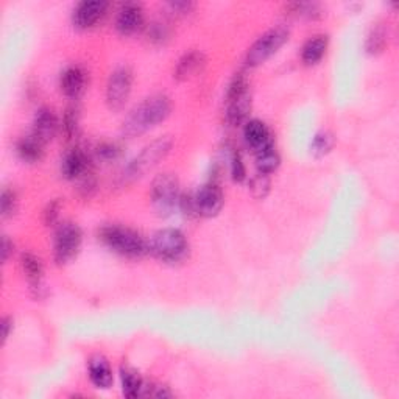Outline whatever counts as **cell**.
<instances>
[{
	"label": "cell",
	"instance_id": "cell-12",
	"mask_svg": "<svg viewBox=\"0 0 399 399\" xmlns=\"http://www.w3.org/2000/svg\"><path fill=\"white\" fill-rule=\"evenodd\" d=\"M144 24L142 8L136 4H128L117 14L116 28L123 36L135 35Z\"/></svg>",
	"mask_w": 399,
	"mask_h": 399
},
{
	"label": "cell",
	"instance_id": "cell-19",
	"mask_svg": "<svg viewBox=\"0 0 399 399\" xmlns=\"http://www.w3.org/2000/svg\"><path fill=\"white\" fill-rule=\"evenodd\" d=\"M44 145H46V144L41 142L38 137L30 135L27 137H22L19 140L16 150H18V154H19V158L22 161L30 162V164H33V162H38V161L42 159Z\"/></svg>",
	"mask_w": 399,
	"mask_h": 399
},
{
	"label": "cell",
	"instance_id": "cell-17",
	"mask_svg": "<svg viewBox=\"0 0 399 399\" xmlns=\"http://www.w3.org/2000/svg\"><path fill=\"white\" fill-rule=\"evenodd\" d=\"M86 85V73L80 66H72L61 75V91L70 99H77Z\"/></svg>",
	"mask_w": 399,
	"mask_h": 399
},
{
	"label": "cell",
	"instance_id": "cell-10",
	"mask_svg": "<svg viewBox=\"0 0 399 399\" xmlns=\"http://www.w3.org/2000/svg\"><path fill=\"white\" fill-rule=\"evenodd\" d=\"M194 202V212L202 217H214L220 212L223 206V192L214 183H208L197 190L192 197Z\"/></svg>",
	"mask_w": 399,
	"mask_h": 399
},
{
	"label": "cell",
	"instance_id": "cell-23",
	"mask_svg": "<svg viewBox=\"0 0 399 399\" xmlns=\"http://www.w3.org/2000/svg\"><path fill=\"white\" fill-rule=\"evenodd\" d=\"M121 379H122V391L127 398H137L142 395L144 382L140 379V376L133 372L130 368H122L121 369Z\"/></svg>",
	"mask_w": 399,
	"mask_h": 399
},
{
	"label": "cell",
	"instance_id": "cell-16",
	"mask_svg": "<svg viewBox=\"0 0 399 399\" xmlns=\"http://www.w3.org/2000/svg\"><path fill=\"white\" fill-rule=\"evenodd\" d=\"M90 379L97 388L108 390L113 386V369L103 356H94L90 360Z\"/></svg>",
	"mask_w": 399,
	"mask_h": 399
},
{
	"label": "cell",
	"instance_id": "cell-4",
	"mask_svg": "<svg viewBox=\"0 0 399 399\" xmlns=\"http://www.w3.org/2000/svg\"><path fill=\"white\" fill-rule=\"evenodd\" d=\"M172 145L173 140L170 136L153 140V142L147 145L145 149L130 162V166L123 170V181H135L140 178V176H144L149 170H152L154 166H158L159 162L167 156L170 150H172Z\"/></svg>",
	"mask_w": 399,
	"mask_h": 399
},
{
	"label": "cell",
	"instance_id": "cell-24",
	"mask_svg": "<svg viewBox=\"0 0 399 399\" xmlns=\"http://www.w3.org/2000/svg\"><path fill=\"white\" fill-rule=\"evenodd\" d=\"M387 41H388V32L387 28L383 27L382 24H376L372 32L368 33V38H367V51L372 55H378L381 51L386 49L387 46Z\"/></svg>",
	"mask_w": 399,
	"mask_h": 399
},
{
	"label": "cell",
	"instance_id": "cell-2",
	"mask_svg": "<svg viewBox=\"0 0 399 399\" xmlns=\"http://www.w3.org/2000/svg\"><path fill=\"white\" fill-rule=\"evenodd\" d=\"M100 235L109 250L125 257H140L149 251V243L142 239V235L130 228L117 225L105 226Z\"/></svg>",
	"mask_w": 399,
	"mask_h": 399
},
{
	"label": "cell",
	"instance_id": "cell-21",
	"mask_svg": "<svg viewBox=\"0 0 399 399\" xmlns=\"http://www.w3.org/2000/svg\"><path fill=\"white\" fill-rule=\"evenodd\" d=\"M328 49V38L326 36H315V38L309 39L301 51V58L306 64H317L323 55L326 54Z\"/></svg>",
	"mask_w": 399,
	"mask_h": 399
},
{
	"label": "cell",
	"instance_id": "cell-6",
	"mask_svg": "<svg viewBox=\"0 0 399 399\" xmlns=\"http://www.w3.org/2000/svg\"><path fill=\"white\" fill-rule=\"evenodd\" d=\"M226 121L231 125H240L247 121L251 109V94L248 81L243 73L235 75L226 92Z\"/></svg>",
	"mask_w": 399,
	"mask_h": 399
},
{
	"label": "cell",
	"instance_id": "cell-18",
	"mask_svg": "<svg viewBox=\"0 0 399 399\" xmlns=\"http://www.w3.org/2000/svg\"><path fill=\"white\" fill-rule=\"evenodd\" d=\"M61 172L64 175V178H68V180H77L80 178V176L87 173L86 154L78 149L66 153V156L63 158V162H61Z\"/></svg>",
	"mask_w": 399,
	"mask_h": 399
},
{
	"label": "cell",
	"instance_id": "cell-14",
	"mask_svg": "<svg viewBox=\"0 0 399 399\" xmlns=\"http://www.w3.org/2000/svg\"><path fill=\"white\" fill-rule=\"evenodd\" d=\"M204 66H206V56L202 54V51L192 50L189 54L183 55L178 64H176L175 78L180 81H186L192 77L198 75V73L204 69Z\"/></svg>",
	"mask_w": 399,
	"mask_h": 399
},
{
	"label": "cell",
	"instance_id": "cell-33",
	"mask_svg": "<svg viewBox=\"0 0 399 399\" xmlns=\"http://www.w3.org/2000/svg\"><path fill=\"white\" fill-rule=\"evenodd\" d=\"M60 209H61V204H60V202H58V200L49 203L47 208L44 209V214H42L44 223H46L47 226L55 225L56 220H58V216H60Z\"/></svg>",
	"mask_w": 399,
	"mask_h": 399
},
{
	"label": "cell",
	"instance_id": "cell-31",
	"mask_svg": "<svg viewBox=\"0 0 399 399\" xmlns=\"http://www.w3.org/2000/svg\"><path fill=\"white\" fill-rule=\"evenodd\" d=\"M293 13L305 18H317L320 14V6L317 4H293L290 5Z\"/></svg>",
	"mask_w": 399,
	"mask_h": 399
},
{
	"label": "cell",
	"instance_id": "cell-8",
	"mask_svg": "<svg viewBox=\"0 0 399 399\" xmlns=\"http://www.w3.org/2000/svg\"><path fill=\"white\" fill-rule=\"evenodd\" d=\"M81 242H83V233L80 226L72 221H64L56 228L55 233V261L58 264H68L72 261L80 251Z\"/></svg>",
	"mask_w": 399,
	"mask_h": 399
},
{
	"label": "cell",
	"instance_id": "cell-27",
	"mask_svg": "<svg viewBox=\"0 0 399 399\" xmlns=\"http://www.w3.org/2000/svg\"><path fill=\"white\" fill-rule=\"evenodd\" d=\"M0 208H2V216L6 217H13V214L16 212L18 209V197L16 192L5 188L2 190V197H0Z\"/></svg>",
	"mask_w": 399,
	"mask_h": 399
},
{
	"label": "cell",
	"instance_id": "cell-3",
	"mask_svg": "<svg viewBox=\"0 0 399 399\" xmlns=\"http://www.w3.org/2000/svg\"><path fill=\"white\" fill-rule=\"evenodd\" d=\"M149 251L162 262H181L189 253V243L186 235L175 228L161 230L153 235L149 243Z\"/></svg>",
	"mask_w": 399,
	"mask_h": 399
},
{
	"label": "cell",
	"instance_id": "cell-15",
	"mask_svg": "<svg viewBox=\"0 0 399 399\" xmlns=\"http://www.w3.org/2000/svg\"><path fill=\"white\" fill-rule=\"evenodd\" d=\"M243 137H245V142L254 152H259L273 144V137L269 128L261 121L247 122L245 128H243Z\"/></svg>",
	"mask_w": 399,
	"mask_h": 399
},
{
	"label": "cell",
	"instance_id": "cell-25",
	"mask_svg": "<svg viewBox=\"0 0 399 399\" xmlns=\"http://www.w3.org/2000/svg\"><path fill=\"white\" fill-rule=\"evenodd\" d=\"M334 144H336V140L331 133L320 131L319 135H315L312 140V153L317 154V156H324V154L332 150Z\"/></svg>",
	"mask_w": 399,
	"mask_h": 399
},
{
	"label": "cell",
	"instance_id": "cell-26",
	"mask_svg": "<svg viewBox=\"0 0 399 399\" xmlns=\"http://www.w3.org/2000/svg\"><path fill=\"white\" fill-rule=\"evenodd\" d=\"M250 190L256 198H265L270 190V180L267 173L257 172L250 181Z\"/></svg>",
	"mask_w": 399,
	"mask_h": 399
},
{
	"label": "cell",
	"instance_id": "cell-30",
	"mask_svg": "<svg viewBox=\"0 0 399 399\" xmlns=\"http://www.w3.org/2000/svg\"><path fill=\"white\" fill-rule=\"evenodd\" d=\"M78 128V109L77 108H69L68 113L64 116V131L66 135L72 137L73 135H77Z\"/></svg>",
	"mask_w": 399,
	"mask_h": 399
},
{
	"label": "cell",
	"instance_id": "cell-36",
	"mask_svg": "<svg viewBox=\"0 0 399 399\" xmlns=\"http://www.w3.org/2000/svg\"><path fill=\"white\" fill-rule=\"evenodd\" d=\"M11 328H13V320L10 319V317H5V319L2 320V342L4 343L6 342V338L10 337Z\"/></svg>",
	"mask_w": 399,
	"mask_h": 399
},
{
	"label": "cell",
	"instance_id": "cell-20",
	"mask_svg": "<svg viewBox=\"0 0 399 399\" xmlns=\"http://www.w3.org/2000/svg\"><path fill=\"white\" fill-rule=\"evenodd\" d=\"M20 265H22V270L27 275L28 281L32 283V287L35 290H41L42 289V284H41V279H42V262L39 257H36L32 253H25L22 256L20 259Z\"/></svg>",
	"mask_w": 399,
	"mask_h": 399
},
{
	"label": "cell",
	"instance_id": "cell-9",
	"mask_svg": "<svg viewBox=\"0 0 399 399\" xmlns=\"http://www.w3.org/2000/svg\"><path fill=\"white\" fill-rule=\"evenodd\" d=\"M133 87V72L128 68L116 69L106 85V103L113 111H119L127 103Z\"/></svg>",
	"mask_w": 399,
	"mask_h": 399
},
{
	"label": "cell",
	"instance_id": "cell-29",
	"mask_svg": "<svg viewBox=\"0 0 399 399\" xmlns=\"http://www.w3.org/2000/svg\"><path fill=\"white\" fill-rule=\"evenodd\" d=\"M231 176L235 183H240L245 180L247 176V170H245V164H243L240 153L234 152L233 158H231Z\"/></svg>",
	"mask_w": 399,
	"mask_h": 399
},
{
	"label": "cell",
	"instance_id": "cell-22",
	"mask_svg": "<svg viewBox=\"0 0 399 399\" xmlns=\"http://www.w3.org/2000/svg\"><path fill=\"white\" fill-rule=\"evenodd\" d=\"M281 158L278 152L275 150V144H271L265 149L256 152V166H257V172L261 173H271L279 167Z\"/></svg>",
	"mask_w": 399,
	"mask_h": 399
},
{
	"label": "cell",
	"instance_id": "cell-7",
	"mask_svg": "<svg viewBox=\"0 0 399 399\" xmlns=\"http://www.w3.org/2000/svg\"><path fill=\"white\" fill-rule=\"evenodd\" d=\"M287 39H289V28H286L284 25L270 28L269 32H265L261 38L250 47L245 60L247 64L250 68L261 66L262 63L267 61L271 55H275L276 51L284 46Z\"/></svg>",
	"mask_w": 399,
	"mask_h": 399
},
{
	"label": "cell",
	"instance_id": "cell-11",
	"mask_svg": "<svg viewBox=\"0 0 399 399\" xmlns=\"http://www.w3.org/2000/svg\"><path fill=\"white\" fill-rule=\"evenodd\" d=\"M108 4L105 0H85L73 10V25L77 28H91L105 16Z\"/></svg>",
	"mask_w": 399,
	"mask_h": 399
},
{
	"label": "cell",
	"instance_id": "cell-28",
	"mask_svg": "<svg viewBox=\"0 0 399 399\" xmlns=\"http://www.w3.org/2000/svg\"><path fill=\"white\" fill-rule=\"evenodd\" d=\"M95 154H97V158L102 161H114L121 156V147L111 142H103L97 145Z\"/></svg>",
	"mask_w": 399,
	"mask_h": 399
},
{
	"label": "cell",
	"instance_id": "cell-5",
	"mask_svg": "<svg viewBox=\"0 0 399 399\" xmlns=\"http://www.w3.org/2000/svg\"><path fill=\"white\" fill-rule=\"evenodd\" d=\"M180 183L172 173L158 175L152 184V204L161 217H167L180 206Z\"/></svg>",
	"mask_w": 399,
	"mask_h": 399
},
{
	"label": "cell",
	"instance_id": "cell-1",
	"mask_svg": "<svg viewBox=\"0 0 399 399\" xmlns=\"http://www.w3.org/2000/svg\"><path fill=\"white\" fill-rule=\"evenodd\" d=\"M172 113V102L167 95L156 94L145 99L142 103L131 111L123 121L122 133L127 137H136L144 135L145 131L156 127L164 122Z\"/></svg>",
	"mask_w": 399,
	"mask_h": 399
},
{
	"label": "cell",
	"instance_id": "cell-13",
	"mask_svg": "<svg viewBox=\"0 0 399 399\" xmlns=\"http://www.w3.org/2000/svg\"><path fill=\"white\" fill-rule=\"evenodd\" d=\"M56 131H58V119L55 113L49 108H41L35 116L32 135L38 137L41 142L47 144L55 137Z\"/></svg>",
	"mask_w": 399,
	"mask_h": 399
},
{
	"label": "cell",
	"instance_id": "cell-34",
	"mask_svg": "<svg viewBox=\"0 0 399 399\" xmlns=\"http://www.w3.org/2000/svg\"><path fill=\"white\" fill-rule=\"evenodd\" d=\"M168 6L172 8V11H176L178 14H186L194 10L195 5L192 2H170Z\"/></svg>",
	"mask_w": 399,
	"mask_h": 399
},
{
	"label": "cell",
	"instance_id": "cell-35",
	"mask_svg": "<svg viewBox=\"0 0 399 399\" xmlns=\"http://www.w3.org/2000/svg\"><path fill=\"white\" fill-rule=\"evenodd\" d=\"M13 242L8 239V235H4V239H2V261L6 262L10 259V256L13 253Z\"/></svg>",
	"mask_w": 399,
	"mask_h": 399
},
{
	"label": "cell",
	"instance_id": "cell-32",
	"mask_svg": "<svg viewBox=\"0 0 399 399\" xmlns=\"http://www.w3.org/2000/svg\"><path fill=\"white\" fill-rule=\"evenodd\" d=\"M168 38V30L166 25L154 22L149 27V39L154 44H162Z\"/></svg>",
	"mask_w": 399,
	"mask_h": 399
}]
</instances>
